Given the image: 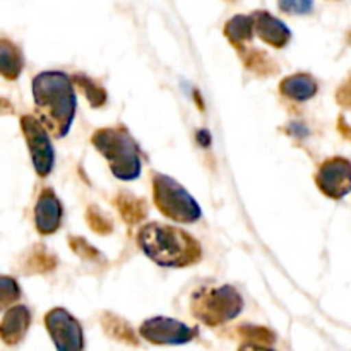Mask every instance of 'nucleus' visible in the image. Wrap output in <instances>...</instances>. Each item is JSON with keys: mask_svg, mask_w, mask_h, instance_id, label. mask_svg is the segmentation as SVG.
I'll return each mask as SVG.
<instances>
[{"mask_svg": "<svg viewBox=\"0 0 351 351\" xmlns=\"http://www.w3.org/2000/svg\"><path fill=\"white\" fill-rule=\"evenodd\" d=\"M34 110L50 134L57 139L65 137L74 122L75 99L72 81L67 74L58 71H47L33 79Z\"/></svg>", "mask_w": 351, "mask_h": 351, "instance_id": "obj_1", "label": "nucleus"}, {"mask_svg": "<svg viewBox=\"0 0 351 351\" xmlns=\"http://www.w3.org/2000/svg\"><path fill=\"white\" fill-rule=\"evenodd\" d=\"M141 250L161 267H187L199 263L202 249L187 232L161 223L144 225L137 233Z\"/></svg>", "mask_w": 351, "mask_h": 351, "instance_id": "obj_2", "label": "nucleus"}, {"mask_svg": "<svg viewBox=\"0 0 351 351\" xmlns=\"http://www.w3.org/2000/svg\"><path fill=\"white\" fill-rule=\"evenodd\" d=\"M93 146L108 161L110 170L120 180H136L141 175V153L134 137L123 127H106L93 134Z\"/></svg>", "mask_w": 351, "mask_h": 351, "instance_id": "obj_3", "label": "nucleus"}, {"mask_svg": "<svg viewBox=\"0 0 351 351\" xmlns=\"http://www.w3.org/2000/svg\"><path fill=\"white\" fill-rule=\"evenodd\" d=\"M192 314L206 326L216 328L233 321L243 308V298L230 285L199 288L191 300Z\"/></svg>", "mask_w": 351, "mask_h": 351, "instance_id": "obj_4", "label": "nucleus"}, {"mask_svg": "<svg viewBox=\"0 0 351 351\" xmlns=\"http://www.w3.org/2000/svg\"><path fill=\"white\" fill-rule=\"evenodd\" d=\"M153 197L156 208L167 218L177 223L191 225L201 218V206L194 197L171 177L163 173H154Z\"/></svg>", "mask_w": 351, "mask_h": 351, "instance_id": "obj_5", "label": "nucleus"}, {"mask_svg": "<svg viewBox=\"0 0 351 351\" xmlns=\"http://www.w3.org/2000/svg\"><path fill=\"white\" fill-rule=\"evenodd\" d=\"M21 129H23L24 139L29 147L33 167L40 177H48L53 170L55 151L51 146V141L48 132L50 130L45 127L40 119L33 115H24L21 119Z\"/></svg>", "mask_w": 351, "mask_h": 351, "instance_id": "obj_6", "label": "nucleus"}, {"mask_svg": "<svg viewBox=\"0 0 351 351\" xmlns=\"http://www.w3.org/2000/svg\"><path fill=\"white\" fill-rule=\"evenodd\" d=\"M141 338L153 345H184L197 338V328L184 324L171 317H151L139 328Z\"/></svg>", "mask_w": 351, "mask_h": 351, "instance_id": "obj_7", "label": "nucleus"}, {"mask_svg": "<svg viewBox=\"0 0 351 351\" xmlns=\"http://www.w3.org/2000/svg\"><path fill=\"white\" fill-rule=\"evenodd\" d=\"M45 326L55 348L60 351L84 348V332L81 324L65 308H53L45 315Z\"/></svg>", "mask_w": 351, "mask_h": 351, "instance_id": "obj_8", "label": "nucleus"}, {"mask_svg": "<svg viewBox=\"0 0 351 351\" xmlns=\"http://www.w3.org/2000/svg\"><path fill=\"white\" fill-rule=\"evenodd\" d=\"M317 187L331 199H343L351 192V163L345 158H331L315 173Z\"/></svg>", "mask_w": 351, "mask_h": 351, "instance_id": "obj_9", "label": "nucleus"}, {"mask_svg": "<svg viewBox=\"0 0 351 351\" xmlns=\"http://www.w3.org/2000/svg\"><path fill=\"white\" fill-rule=\"evenodd\" d=\"M62 221V204L51 189H45L34 208V223L41 235H51L58 230Z\"/></svg>", "mask_w": 351, "mask_h": 351, "instance_id": "obj_10", "label": "nucleus"}, {"mask_svg": "<svg viewBox=\"0 0 351 351\" xmlns=\"http://www.w3.org/2000/svg\"><path fill=\"white\" fill-rule=\"evenodd\" d=\"M254 27H256V33L259 34V38L263 41H266L267 45L274 48H283L287 47L288 41L291 40V31L283 21H280L278 17H274L273 14L264 12H254Z\"/></svg>", "mask_w": 351, "mask_h": 351, "instance_id": "obj_11", "label": "nucleus"}, {"mask_svg": "<svg viewBox=\"0 0 351 351\" xmlns=\"http://www.w3.org/2000/svg\"><path fill=\"white\" fill-rule=\"evenodd\" d=\"M29 324V308L24 307V305L10 307L9 311H5V314H3L2 324H0V338H2V341L5 343V345H17V343L23 341V338L26 336Z\"/></svg>", "mask_w": 351, "mask_h": 351, "instance_id": "obj_12", "label": "nucleus"}, {"mask_svg": "<svg viewBox=\"0 0 351 351\" xmlns=\"http://www.w3.org/2000/svg\"><path fill=\"white\" fill-rule=\"evenodd\" d=\"M280 91L295 101H307L317 95V82L308 74H295L281 81Z\"/></svg>", "mask_w": 351, "mask_h": 351, "instance_id": "obj_13", "label": "nucleus"}, {"mask_svg": "<svg viewBox=\"0 0 351 351\" xmlns=\"http://www.w3.org/2000/svg\"><path fill=\"white\" fill-rule=\"evenodd\" d=\"M24 67V57L19 47L9 40L0 41V74L9 81L19 77Z\"/></svg>", "mask_w": 351, "mask_h": 351, "instance_id": "obj_14", "label": "nucleus"}, {"mask_svg": "<svg viewBox=\"0 0 351 351\" xmlns=\"http://www.w3.org/2000/svg\"><path fill=\"white\" fill-rule=\"evenodd\" d=\"M115 208L120 213L123 221L127 225H137L143 221L147 215V206L143 199L129 194V192H120L115 197Z\"/></svg>", "mask_w": 351, "mask_h": 351, "instance_id": "obj_15", "label": "nucleus"}, {"mask_svg": "<svg viewBox=\"0 0 351 351\" xmlns=\"http://www.w3.org/2000/svg\"><path fill=\"white\" fill-rule=\"evenodd\" d=\"M254 29H256V27H254V17L239 14V16H233L232 19L226 23L225 36L228 38L239 50H243V43L252 40Z\"/></svg>", "mask_w": 351, "mask_h": 351, "instance_id": "obj_16", "label": "nucleus"}, {"mask_svg": "<svg viewBox=\"0 0 351 351\" xmlns=\"http://www.w3.org/2000/svg\"><path fill=\"white\" fill-rule=\"evenodd\" d=\"M101 326L110 338L117 339V341L127 343V345H132V346L139 345L134 329L130 328L129 322L123 321V319L119 317V315L105 312V314L101 315Z\"/></svg>", "mask_w": 351, "mask_h": 351, "instance_id": "obj_17", "label": "nucleus"}, {"mask_svg": "<svg viewBox=\"0 0 351 351\" xmlns=\"http://www.w3.org/2000/svg\"><path fill=\"white\" fill-rule=\"evenodd\" d=\"M239 335L247 341L242 348H269L276 341V335L261 326L242 324L239 328Z\"/></svg>", "mask_w": 351, "mask_h": 351, "instance_id": "obj_18", "label": "nucleus"}, {"mask_svg": "<svg viewBox=\"0 0 351 351\" xmlns=\"http://www.w3.org/2000/svg\"><path fill=\"white\" fill-rule=\"evenodd\" d=\"M57 266V259L53 254L48 252L43 245H36L29 250L26 257V264H24V271L26 273H48V271L55 269Z\"/></svg>", "mask_w": 351, "mask_h": 351, "instance_id": "obj_19", "label": "nucleus"}, {"mask_svg": "<svg viewBox=\"0 0 351 351\" xmlns=\"http://www.w3.org/2000/svg\"><path fill=\"white\" fill-rule=\"evenodd\" d=\"M245 67L250 69L254 74L261 75V77H267V75H273L278 72L276 64L271 60L269 55L264 53V51H261V50H256V48H252V50L247 51Z\"/></svg>", "mask_w": 351, "mask_h": 351, "instance_id": "obj_20", "label": "nucleus"}, {"mask_svg": "<svg viewBox=\"0 0 351 351\" xmlns=\"http://www.w3.org/2000/svg\"><path fill=\"white\" fill-rule=\"evenodd\" d=\"M74 82L82 89V91H84L86 98H88L89 103H91L93 108H99V106L105 105L106 93L98 82H95L93 79H89L88 75H82V74H75Z\"/></svg>", "mask_w": 351, "mask_h": 351, "instance_id": "obj_21", "label": "nucleus"}, {"mask_svg": "<svg viewBox=\"0 0 351 351\" xmlns=\"http://www.w3.org/2000/svg\"><path fill=\"white\" fill-rule=\"evenodd\" d=\"M86 223L98 235H110L113 232L112 219L101 209L96 208V206H89L88 208V211H86Z\"/></svg>", "mask_w": 351, "mask_h": 351, "instance_id": "obj_22", "label": "nucleus"}, {"mask_svg": "<svg viewBox=\"0 0 351 351\" xmlns=\"http://www.w3.org/2000/svg\"><path fill=\"white\" fill-rule=\"evenodd\" d=\"M0 288H2V300H0V307L5 311L9 305L17 302L21 298V290L17 287V281L9 276H2L0 280Z\"/></svg>", "mask_w": 351, "mask_h": 351, "instance_id": "obj_23", "label": "nucleus"}, {"mask_svg": "<svg viewBox=\"0 0 351 351\" xmlns=\"http://www.w3.org/2000/svg\"><path fill=\"white\" fill-rule=\"evenodd\" d=\"M69 245H71V249L74 250L79 257H82V259L98 261L99 257H101L99 250H96L88 240L81 239V237H71V239H69Z\"/></svg>", "mask_w": 351, "mask_h": 351, "instance_id": "obj_24", "label": "nucleus"}, {"mask_svg": "<svg viewBox=\"0 0 351 351\" xmlns=\"http://www.w3.org/2000/svg\"><path fill=\"white\" fill-rule=\"evenodd\" d=\"M278 5L287 14L305 16V14H311L312 9H314V0H280Z\"/></svg>", "mask_w": 351, "mask_h": 351, "instance_id": "obj_25", "label": "nucleus"}, {"mask_svg": "<svg viewBox=\"0 0 351 351\" xmlns=\"http://www.w3.org/2000/svg\"><path fill=\"white\" fill-rule=\"evenodd\" d=\"M336 99H338V103L341 106L351 108V77L338 89V93H336Z\"/></svg>", "mask_w": 351, "mask_h": 351, "instance_id": "obj_26", "label": "nucleus"}, {"mask_svg": "<svg viewBox=\"0 0 351 351\" xmlns=\"http://www.w3.org/2000/svg\"><path fill=\"white\" fill-rule=\"evenodd\" d=\"M338 127H339V130H341L343 136H345L346 139L351 141V125H348V123H346V120H343V117H341V119H339Z\"/></svg>", "mask_w": 351, "mask_h": 351, "instance_id": "obj_27", "label": "nucleus"}, {"mask_svg": "<svg viewBox=\"0 0 351 351\" xmlns=\"http://www.w3.org/2000/svg\"><path fill=\"white\" fill-rule=\"evenodd\" d=\"M197 139L201 141V146H202V147L208 146V143H209V134H208V130H199V132H197Z\"/></svg>", "mask_w": 351, "mask_h": 351, "instance_id": "obj_28", "label": "nucleus"}]
</instances>
